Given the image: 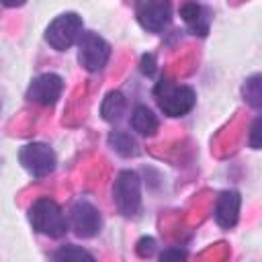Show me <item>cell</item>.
I'll return each instance as SVG.
<instances>
[{
	"instance_id": "17",
	"label": "cell",
	"mask_w": 262,
	"mask_h": 262,
	"mask_svg": "<svg viewBox=\"0 0 262 262\" xmlns=\"http://www.w3.org/2000/svg\"><path fill=\"white\" fill-rule=\"evenodd\" d=\"M184 260H186V250L182 248H168L158 258V262H184Z\"/></svg>"
},
{
	"instance_id": "5",
	"label": "cell",
	"mask_w": 262,
	"mask_h": 262,
	"mask_svg": "<svg viewBox=\"0 0 262 262\" xmlns=\"http://www.w3.org/2000/svg\"><path fill=\"white\" fill-rule=\"evenodd\" d=\"M78 47H80L78 59H80L82 68H86L88 72H100L111 57V45L100 35H96L92 31L80 35Z\"/></svg>"
},
{
	"instance_id": "6",
	"label": "cell",
	"mask_w": 262,
	"mask_h": 262,
	"mask_svg": "<svg viewBox=\"0 0 262 262\" xmlns=\"http://www.w3.org/2000/svg\"><path fill=\"white\" fill-rule=\"evenodd\" d=\"M18 160L23 168L35 178H43L55 170V154L45 143H27L18 151Z\"/></svg>"
},
{
	"instance_id": "10",
	"label": "cell",
	"mask_w": 262,
	"mask_h": 262,
	"mask_svg": "<svg viewBox=\"0 0 262 262\" xmlns=\"http://www.w3.org/2000/svg\"><path fill=\"white\" fill-rule=\"evenodd\" d=\"M239 205H242V196L235 190H225L219 194L217 205H215V221L219 227L229 229L237 223L239 217Z\"/></svg>"
},
{
	"instance_id": "15",
	"label": "cell",
	"mask_w": 262,
	"mask_h": 262,
	"mask_svg": "<svg viewBox=\"0 0 262 262\" xmlns=\"http://www.w3.org/2000/svg\"><path fill=\"white\" fill-rule=\"evenodd\" d=\"M51 262H96V260L88 250L80 246H61L51 256Z\"/></svg>"
},
{
	"instance_id": "7",
	"label": "cell",
	"mask_w": 262,
	"mask_h": 262,
	"mask_svg": "<svg viewBox=\"0 0 262 262\" xmlns=\"http://www.w3.org/2000/svg\"><path fill=\"white\" fill-rule=\"evenodd\" d=\"M70 223L76 235L80 237H94L100 231V213L88 201H76L70 209Z\"/></svg>"
},
{
	"instance_id": "8",
	"label": "cell",
	"mask_w": 262,
	"mask_h": 262,
	"mask_svg": "<svg viewBox=\"0 0 262 262\" xmlns=\"http://www.w3.org/2000/svg\"><path fill=\"white\" fill-rule=\"evenodd\" d=\"M61 90H63V80L57 74H41L31 82L27 90V98L31 102L49 106L57 102V98L61 96Z\"/></svg>"
},
{
	"instance_id": "4",
	"label": "cell",
	"mask_w": 262,
	"mask_h": 262,
	"mask_svg": "<svg viewBox=\"0 0 262 262\" xmlns=\"http://www.w3.org/2000/svg\"><path fill=\"white\" fill-rule=\"evenodd\" d=\"M82 35V18L76 12H63L57 18H53L45 31V41L57 49L66 51L74 45V41Z\"/></svg>"
},
{
	"instance_id": "1",
	"label": "cell",
	"mask_w": 262,
	"mask_h": 262,
	"mask_svg": "<svg viewBox=\"0 0 262 262\" xmlns=\"http://www.w3.org/2000/svg\"><path fill=\"white\" fill-rule=\"evenodd\" d=\"M29 219L33 223V229L47 237H61L68 229L61 207L49 196H41L31 205Z\"/></svg>"
},
{
	"instance_id": "20",
	"label": "cell",
	"mask_w": 262,
	"mask_h": 262,
	"mask_svg": "<svg viewBox=\"0 0 262 262\" xmlns=\"http://www.w3.org/2000/svg\"><path fill=\"white\" fill-rule=\"evenodd\" d=\"M154 70H156V66H154V55H143V57H141V72L147 74V76H151Z\"/></svg>"
},
{
	"instance_id": "14",
	"label": "cell",
	"mask_w": 262,
	"mask_h": 262,
	"mask_svg": "<svg viewBox=\"0 0 262 262\" xmlns=\"http://www.w3.org/2000/svg\"><path fill=\"white\" fill-rule=\"evenodd\" d=\"M108 145L123 158H131V156H137L139 154V147H137V141L131 137V133L127 131H111L108 135Z\"/></svg>"
},
{
	"instance_id": "12",
	"label": "cell",
	"mask_w": 262,
	"mask_h": 262,
	"mask_svg": "<svg viewBox=\"0 0 262 262\" xmlns=\"http://www.w3.org/2000/svg\"><path fill=\"white\" fill-rule=\"evenodd\" d=\"M158 117L143 104L135 106L133 115H131V127L139 133V135H154L158 131Z\"/></svg>"
},
{
	"instance_id": "19",
	"label": "cell",
	"mask_w": 262,
	"mask_h": 262,
	"mask_svg": "<svg viewBox=\"0 0 262 262\" xmlns=\"http://www.w3.org/2000/svg\"><path fill=\"white\" fill-rule=\"evenodd\" d=\"M260 125H262V119L258 117L256 121H254V125H252V131H250V145L254 147V149H258L260 147Z\"/></svg>"
},
{
	"instance_id": "3",
	"label": "cell",
	"mask_w": 262,
	"mask_h": 262,
	"mask_svg": "<svg viewBox=\"0 0 262 262\" xmlns=\"http://www.w3.org/2000/svg\"><path fill=\"white\" fill-rule=\"evenodd\" d=\"M113 199L117 209L125 217H133L139 213L141 207V182L133 170H123L113 186Z\"/></svg>"
},
{
	"instance_id": "13",
	"label": "cell",
	"mask_w": 262,
	"mask_h": 262,
	"mask_svg": "<svg viewBox=\"0 0 262 262\" xmlns=\"http://www.w3.org/2000/svg\"><path fill=\"white\" fill-rule=\"evenodd\" d=\"M125 108H127L125 96H123L121 92H108V94L104 96L102 104H100V115H102L104 121L113 123V121H119V119L123 117Z\"/></svg>"
},
{
	"instance_id": "2",
	"label": "cell",
	"mask_w": 262,
	"mask_h": 262,
	"mask_svg": "<svg viewBox=\"0 0 262 262\" xmlns=\"http://www.w3.org/2000/svg\"><path fill=\"white\" fill-rule=\"evenodd\" d=\"M154 94H156V100H158L160 108L168 117H182V115H186L188 111H192L194 100H196L194 90L190 86L172 84L168 80L158 82Z\"/></svg>"
},
{
	"instance_id": "18",
	"label": "cell",
	"mask_w": 262,
	"mask_h": 262,
	"mask_svg": "<svg viewBox=\"0 0 262 262\" xmlns=\"http://www.w3.org/2000/svg\"><path fill=\"white\" fill-rule=\"evenodd\" d=\"M135 250H137V254L141 258H149L154 254V250H156V239L154 237H141L137 242V248Z\"/></svg>"
},
{
	"instance_id": "9",
	"label": "cell",
	"mask_w": 262,
	"mask_h": 262,
	"mask_svg": "<svg viewBox=\"0 0 262 262\" xmlns=\"http://www.w3.org/2000/svg\"><path fill=\"white\" fill-rule=\"evenodd\" d=\"M137 20L143 29L160 33L170 23V4L168 2H139Z\"/></svg>"
},
{
	"instance_id": "11",
	"label": "cell",
	"mask_w": 262,
	"mask_h": 262,
	"mask_svg": "<svg viewBox=\"0 0 262 262\" xmlns=\"http://www.w3.org/2000/svg\"><path fill=\"white\" fill-rule=\"evenodd\" d=\"M180 16L184 18V23L190 27V31L194 35H207L209 31V20L205 14V8L194 4V2H186L180 6Z\"/></svg>"
},
{
	"instance_id": "16",
	"label": "cell",
	"mask_w": 262,
	"mask_h": 262,
	"mask_svg": "<svg viewBox=\"0 0 262 262\" xmlns=\"http://www.w3.org/2000/svg\"><path fill=\"white\" fill-rule=\"evenodd\" d=\"M244 98L254 108H260L262 106V84H260V76H252V78L246 80V84H244Z\"/></svg>"
}]
</instances>
